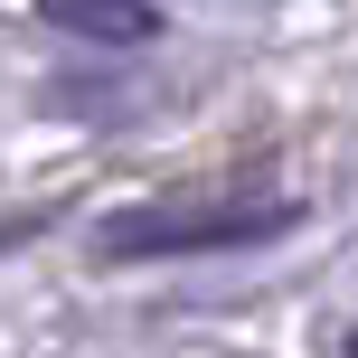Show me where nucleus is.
Segmentation results:
<instances>
[{
	"instance_id": "nucleus-4",
	"label": "nucleus",
	"mask_w": 358,
	"mask_h": 358,
	"mask_svg": "<svg viewBox=\"0 0 358 358\" xmlns=\"http://www.w3.org/2000/svg\"><path fill=\"white\" fill-rule=\"evenodd\" d=\"M349 358H358V330H349Z\"/></svg>"
},
{
	"instance_id": "nucleus-1",
	"label": "nucleus",
	"mask_w": 358,
	"mask_h": 358,
	"mask_svg": "<svg viewBox=\"0 0 358 358\" xmlns=\"http://www.w3.org/2000/svg\"><path fill=\"white\" fill-rule=\"evenodd\" d=\"M292 198H170V208H132L104 227L113 264H151V255H217V245H264L292 227Z\"/></svg>"
},
{
	"instance_id": "nucleus-3",
	"label": "nucleus",
	"mask_w": 358,
	"mask_h": 358,
	"mask_svg": "<svg viewBox=\"0 0 358 358\" xmlns=\"http://www.w3.org/2000/svg\"><path fill=\"white\" fill-rule=\"evenodd\" d=\"M38 227H48V217H0V255H10V245H29Z\"/></svg>"
},
{
	"instance_id": "nucleus-2",
	"label": "nucleus",
	"mask_w": 358,
	"mask_h": 358,
	"mask_svg": "<svg viewBox=\"0 0 358 358\" xmlns=\"http://www.w3.org/2000/svg\"><path fill=\"white\" fill-rule=\"evenodd\" d=\"M48 29H76V38H104V48H142L161 38V10L151 0H38Z\"/></svg>"
}]
</instances>
